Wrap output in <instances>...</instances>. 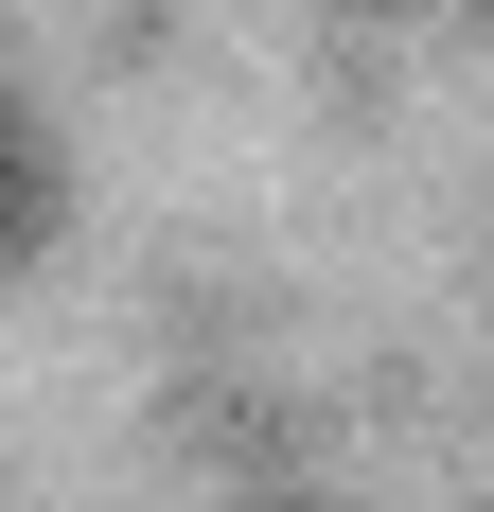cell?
<instances>
[{
    "label": "cell",
    "instance_id": "cell-1",
    "mask_svg": "<svg viewBox=\"0 0 494 512\" xmlns=\"http://www.w3.org/2000/svg\"><path fill=\"white\" fill-rule=\"evenodd\" d=\"M36 230H53V142L18 124V89H0V265H36Z\"/></svg>",
    "mask_w": 494,
    "mask_h": 512
},
{
    "label": "cell",
    "instance_id": "cell-2",
    "mask_svg": "<svg viewBox=\"0 0 494 512\" xmlns=\"http://www.w3.org/2000/svg\"><path fill=\"white\" fill-rule=\"evenodd\" d=\"M371 18H406V0H371Z\"/></svg>",
    "mask_w": 494,
    "mask_h": 512
}]
</instances>
